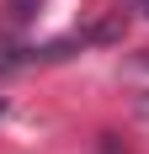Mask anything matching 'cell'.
Listing matches in <instances>:
<instances>
[{"label": "cell", "mask_w": 149, "mask_h": 154, "mask_svg": "<svg viewBox=\"0 0 149 154\" xmlns=\"http://www.w3.org/2000/svg\"><path fill=\"white\" fill-rule=\"evenodd\" d=\"M37 11H43V0H5L0 5V32H27L32 21H37Z\"/></svg>", "instance_id": "cell-1"}, {"label": "cell", "mask_w": 149, "mask_h": 154, "mask_svg": "<svg viewBox=\"0 0 149 154\" xmlns=\"http://www.w3.org/2000/svg\"><path fill=\"white\" fill-rule=\"evenodd\" d=\"M128 5H133V11H138V16H149V0H128Z\"/></svg>", "instance_id": "cell-2"}, {"label": "cell", "mask_w": 149, "mask_h": 154, "mask_svg": "<svg viewBox=\"0 0 149 154\" xmlns=\"http://www.w3.org/2000/svg\"><path fill=\"white\" fill-rule=\"evenodd\" d=\"M0 112H5V101H0Z\"/></svg>", "instance_id": "cell-3"}]
</instances>
